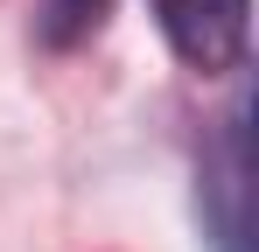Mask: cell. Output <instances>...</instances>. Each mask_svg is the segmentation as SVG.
<instances>
[{"label":"cell","mask_w":259,"mask_h":252,"mask_svg":"<svg viewBox=\"0 0 259 252\" xmlns=\"http://www.w3.org/2000/svg\"><path fill=\"white\" fill-rule=\"evenodd\" d=\"M196 210H203V231L217 252H252V105L245 98L224 112V126L203 147Z\"/></svg>","instance_id":"6da1fadb"},{"label":"cell","mask_w":259,"mask_h":252,"mask_svg":"<svg viewBox=\"0 0 259 252\" xmlns=\"http://www.w3.org/2000/svg\"><path fill=\"white\" fill-rule=\"evenodd\" d=\"M154 28L196 77H231L252 49V0H147Z\"/></svg>","instance_id":"7a4b0ae2"},{"label":"cell","mask_w":259,"mask_h":252,"mask_svg":"<svg viewBox=\"0 0 259 252\" xmlns=\"http://www.w3.org/2000/svg\"><path fill=\"white\" fill-rule=\"evenodd\" d=\"M105 14H112V0H49L42 7V42L49 49H77L84 35L105 28Z\"/></svg>","instance_id":"3957f363"}]
</instances>
